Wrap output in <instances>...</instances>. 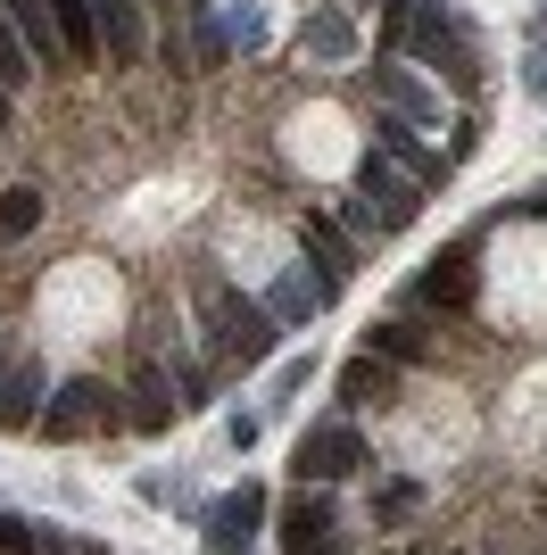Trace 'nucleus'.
<instances>
[{"mask_svg":"<svg viewBox=\"0 0 547 555\" xmlns=\"http://www.w3.org/2000/svg\"><path fill=\"white\" fill-rule=\"evenodd\" d=\"M200 324H207V348H216L225 365H266L274 357L266 299H241L232 282H200Z\"/></svg>","mask_w":547,"mask_h":555,"instance_id":"nucleus-1","label":"nucleus"},{"mask_svg":"<svg viewBox=\"0 0 547 555\" xmlns=\"http://www.w3.org/2000/svg\"><path fill=\"white\" fill-rule=\"evenodd\" d=\"M357 199L373 208V224H382V232H407L415 216H423V183H415L398 158H382V150H365V166H357Z\"/></svg>","mask_w":547,"mask_h":555,"instance_id":"nucleus-3","label":"nucleus"},{"mask_svg":"<svg viewBox=\"0 0 547 555\" xmlns=\"http://www.w3.org/2000/svg\"><path fill=\"white\" fill-rule=\"evenodd\" d=\"M50 17H59V34H67V59L91 67V59H100V17H91V0H50Z\"/></svg>","mask_w":547,"mask_h":555,"instance_id":"nucleus-18","label":"nucleus"},{"mask_svg":"<svg viewBox=\"0 0 547 555\" xmlns=\"http://www.w3.org/2000/svg\"><path fill=\"white\" fill-rule=\"evenodd\" d=\"M365 464V440H357V423H316L307 440H298V481H348Z\"/></svg>","mask_w":547,"mask_h":555,"instance_id":"nucleus-6","label":"nucleus"},{"mask_svg":"<svg viewBox=\"0 0 547 555\" xmlns=\"http://www.w3.org/2000/svg\"><path fill=\"white\" fill-rule=\"evenodd\" d=\"M307 373H316V348H307V357H282V365H274V398H298Z\"/></svg>","mask_w":547,"mask_h":555,"instance_id":"nucleus-25","label":"nucleus"},{"mask_svg":"<svg viewBox=\"0 0 547 555\" xmlns=\"http://www.w3.org/2000/svg\"><path fill=\"white\" fill-rule=\"evenodd\" d=\"M257 522H266V489L241 481L232 498H216V506H207V539H200V547H207V555H250V547H257Z\"/></svg>","mask_w":547,"mask_h":555,"instance_id":"nucleus-5","label":"nucleus"},{"mask_svg":"<svg viewBox=\"0 0 547 555\" xmlns=\"http://www.w3.org/2000/svg\"><path fill=\"white\" fill-rule=\"evenodd\" d=\"M42 555H84L75 539H59V531H42Z\"/></svg>","mask_w":547,"mask_h":555,"instance_id":"nucleus-28","label":"nucleus"},{"mask_svg":"<svg viewBox=\"0 0 547 555\" xmlns=\"http://www.w3.org/2000/svg\"><path fill=\"white\" fill-rule=\"evenodd\" d=\"M0 9L17 17V34L34 42L42 67H75V59H67V34H59V17H50V0H0Z\"/></svg>","mask_w":547,"mask_h":555,"instance_id":"nucleus-13","label":"nucleus"},{"mask_svg":"<svg viewBox=\"0 0 547 555\" xmlns=\"http://www.w3.org/2000/svg\"><path fill=\"white\" fill-rule=\"evenodd\" d=\"M415 506H423V489H415V481H390L382 498H373V514H382V522H407Z\"/></svg>","mask_w":547,"mask_h":555,"instance_id":"nucleus-24","label":"nucleus"},{"mask_svg":"<svg viewBox=\"0 0 547 555\" xmlns=\"http://www.w3.org/2000/svg\"><path fill=\"white\" fill-rule=\"evenodd\" d=\"M175 406H182V398L166 390V373L141 365V373H133V431H166V423H175Z\"/></svg>","mask_w":547,"mask_h":555,"instance_id":"nucleus-17","label":"nucleus"},{"mask_svg":"<svg viewBox=\"0 0 547 555\" xmlns=\"http://www.w3.org/2000/svg\"><path fill=\"white\" fill-rule=\"evenodd\" d=\"M523 83H531V100H547V42L531 50V67H523Z\"/></svg>","mask_w":547,"mask_h":555,"instance_id":"nucleus-27","label":"nucleus"},{"mask_svg":"<svg viewBox=\"0 0 547 555\" xmlns=\"http://www.w3.org/2000/svg\"><path fill=\"white\" fill-rule=\"evenodd\" d=\"M373 133H382L373 150H382V158H398V166H407V175H415L423 191H432V183H448V158L415 141V125H407V116H390V125H373Z\"/></svg>","mask_w":547,"mask_h":555,"instance_id":"nucleus-11","label":"nucleus"},{"mask_svg":"<svg viewBox=\"0 0 547 555\" xmlns=\"http://www.w3.org/2000/svg\"><path fill=\"white\" fill-rule=\"evenodd\" d=\"M0 125H9V83H0Z\"/></svg>","mask_w":547,"mask_h":555,"instance_id":"nucleus-29","label":"nucleus"},{"mask_svg":"<svg viewBox=\"0 0 547 555\" xmlns=\"http://www.w3.org/2000/svg\"><path fill=\"white\" fill-rule=\"evenodd\" d=\"M365 348H373V357H390V365H423V357H432V348H423V332H407V324H373V332H365Z\"/></svg>","mask_w":547,"mask_h":555,"instance_id":"nucleus-22","label":"nucleus"},{"mask_svg":"<svg viewBox=\"0 0 547 555\" xmlns=\"http://www.w3.org/2000/svg\"><path fill=\"white\" fill-rule=\"evenodd\" d=\"M323 299H332V282H323V274H307V266H291V274H282V282L266 291V315H274V324H316V315H323Z\"/></svg>","mask_w":547,"mask_h":555,"instance_id":"nucleus-9","label":"nucleus"},{"mask_svg":"<svg viewBox=\"0 0 547 555\" xmlns=\"http://www.w3.org/2000/svg\"><path fill=\"white\" fill-rule=\"evenodd\" d=\"M91 17H100V50H109L116 67H133L141 50H150V25H141V0H91Z\"/></svg>","mask_w":547,"mask_h":555,"instance_id":"nucleus-8","label":"nucleus"},{"mask_svg":"<svg viewBox=\"0 0 547 555\" xmlns=\"http://www.w3.org/2000/svg\"><path fill=\"white\" fill-rule=\"evenodd\" d=\"M341 398H348V406H382V398H398V365L373 357V348L348 357V365H341Z\"/></svg>","mask_w":547,"mask_h":555,"instance_id":"nucleus-14","label":"nucleus"},{"mask_svg":"<svg viewBox=\"0 0 547 555\" xmlns=\"http://www.w3.org/2000/svg\"><path fill=\"white\" fill-rule=\"evenodd\" d=\"M0 555H42V531L17 522V514H0Z\"/></svg>","mask_w":547,"mask_h":555,"instance_id":"nucleus-26","label":"nucleus"},{"mask_svg":"<svg viewBox=\"0 0 547 555\" xmlns=\"http://www.w3.org/2000/svg\"><path fill=\"white\" fill-rule=\"evenodd\" d=\"M415 291H423L432 307H473V249H465V241H456V249H440L432 274L415 282Z\"/></svg>","mask_w":547,"mask_h":555,"instance_id":"nucleus-12","label":"nucleus"},{"mask_svg":"<svg viewBox=\"0 0 547 555\" xmlns=\"http://www.w3.org/2000/svg\"><path fill=\"white\" fill-rule=\"evenodd\" d=\"M116 423V398L100 382H67V390L42 406V440H91V431H109Z\"/></svg>","mask_w":547,"mask_h":555,"instance_id":"nucleus-4","label":"nucleus"},{"mask_svg":"<svg viewBox=\"0 0 547 555\" xmlns=\"http://www.w3.org/2000/svg\"><path fill=\"white\" fill-rule=\"evenodd\" d=\"M298 249H307V266H316V274L332 282V291H341V282L357 274V249H348V232L332 224V216H307V224H298Z\"/></svg>","mask_w":547,"mask_h":555,"instance_id":"nucleus-10","label":"nucleus"},{"mask_svg":"<svg viewBox=\"0 0 547 555\" xmlns=\"http://www.w3.org/2000/svg\"><path fill=\"white\" fill-rule=\"evenodd\" d=\"M34 224H42V191H34V183H9V191H0V241H25Z\"/></svg>","mask_w":547,"mask_h":555,"instance_id":"nucleus-21","label":"nucleus"},{"mask_svg":"<svg viewBox=\"0 0 547 555\" xmlns=\"http://www.w3.org/2000/svg\"><path fill=\"white\" fill-rule=\"evenodd\" d=\"M225 42L232 50H266V17H257L250 0H232V9H225Z\"/></svg>","mask_w":547,"mask_h":555,"instance_id":"nucleus-23","label":"nucleus"},{"mask_svg":"<svg viewBox=\"0 0 547 555\" xmlns=\"http://www.w3.org/2000/svg\"><path fill=\"white\" fill-rule=\"evenodd\" d=\"M307 50H316L323 67H341L348 50H357V25H348L341 9H316V17H307Z\"/></svg>","mask_w":547,"mask_h":555,"instance_id":"nucleus-19","label":"nucleus"},{"mask_svg":"<svg viewBox=\"0 0 547 555\" xmlns=\"http://www.w3.org/2000/svg\"><path fill=\"white\" fill-rule=\"evenodd\" d=\"M34 398H42V365L0 357V423H34Z\"/></svg>","mask_w":547,"mask_h":555,"instance_id":"nucleus-16","label":"nucleus"},{"mask_svg":"<svg viewBox=\"0 0 547 555\" xmlns=\"http://www.w3.org/2000/svg\"><path fill=\"white\" fill-rule=\"evenodd\" d=\"M34 67H42V59H34V42H25V34H17V17L0 9V83L17 92V83H34Z\"/></svg>","mask_w":547,"mask_h":555,"instance_id":"nucleus-20","label":"nucleus"},{"mask_svg":"<svg viewBox=\"0 0 547 555\" xmlns=\"http://www.w3.org/2000/svg\"><path fill=\"white\" fill-rule=\"evenodd\" d=\"M332 539H341V514H332L323 481H298V498L282 506V555H332Z\"/></svg>","mask_w":547,"mask_h":555,"instance_id":"nucleus-7","label":"nucleus"},{"mask_svg":"<svg viewBox=\"0 0 547 555\" xmlns=\"http://www.w3.org/2000/svg\"><path fill=\"white\" fill-rule=\"evenodd\" d=\"M398 42H407L423 67H440L456 92L473 83V42H465V25H456L440 0H423V9H407V0H398Z\"/></svg>","mask_w":547,"mask_h":555,"instance_id":"nucleus-2","label":"nucleus"},{"mask_svg":"<svg viewBox=\"0 0 547 555\" xmlns=\"http://www.w3.org/2000/svg\"><path fill=\"white\" fill-rule=\"evenodd\" d=\"M373 83H382L390 116H407V125H440V92L423 83V75H407V67H382Z\"/></svg>","mask_w":547,"mask_h":555,"instance_id":"nucleus-15","label":"nucleus"}]
</instances>
